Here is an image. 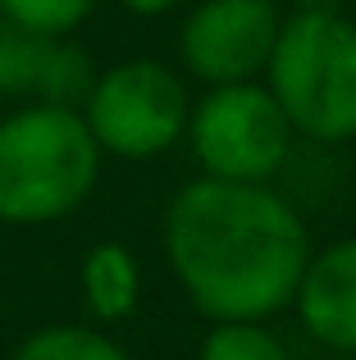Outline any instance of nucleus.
<instances>
[{
  "label": "nucleus",
  "instance_id": "nucleus-7",
  "mask_svg": "<svg viewBox=\"0 0 356 360\" xmlns=\"http://www.w3.org/2000/svg\"><path fill=\"white\" fill-rule=\"evenodd\" d=\"M293 306L302 328L329 352H356V238L329 242L306 260Z\"/></svg>",
  "mask_w": 356,
  "mask_h": 360
},
{
  "label": "nucleus",
  "instance_id": "nucleus-12",
  "mask_svg": "<svg viewBox=\"0 0 356 360\" xmlns=\"http://www.w3.org/2000/svg\"><path fill=\"white\" fill-rule=\"evenodd\" d=\"M196 360H288V352L265 328V319H229L205 333Z\"/></svg>",
  "mask_w": 356,
  "mask_h": 360
},
{
  "label": "nucleus",
  "instance_id": "nucleus-5",
  "mask_svg": "<svg viewBox=\"0 0 356 360\" xmlns=\"http://www.w3.org/2000/svg\"><path fill=\"white\" fill-rule=\"evenodd\" d=\"M187 110L192 101L174 69H165L160 60H124L96 73L78 115L101 155L151 160L183 137Z\"/></svg>",
  "mask_w": 356,
  "mask_h": 360
},
{
  "label": "nucleus",
  "instance_id": "nucleus-8",
  "mask_svg": "<svg viewBox=\"0 0 356 360\" xmlns=\"http://www.w3.org/2000/svg\"><path fill=\"white\" fill-rule=\"evenodd\" d=\"M82 301H87L91 319L101 324H119L137 310V297H142V269H137V255L128 251L124 242H96L87 255H82Z\"/></svg>",
  "mask_w": 356,
  "mask_h": 360
},
{
  "label": "nucleus",
  "instance_id": "nucleus-3",
  "mask_svg": "<svg viewBox=\"0 0 356 360\" xmlns=\"http://www.w3.org/2000/svg\"><path fill=\"white\" fill-rule=\"evenodd\" d=\"M260 78L293 132L324 146L356 137V23L348 14H288Z\"/></svg>",
  "mask_w": 356,
  "mask_h": 360
},
{
  "label": "nucleus",
  "instance_id": "nucleus-15",
  "mask_svg": "<svg viewBox=\"0 0 356 360\" xmlns=\"http://www.w3.org/2000/svg\"><path fill=\"white\" fill-rule=\"evenodd\" d=\"M348 0H297L293 14H343Z\"/></svg>",
  "mask_w": 356,
  "mask_h": 360
},
{
  "label": "nucleus",
  "instance_id": "nucleus-13",
  "mask_svg": "<svg viewBox=\"0 0 356 360\" xmlns=\"http://www.w3.org/2000/svg\"><path fill=\"white\" fill-rule=\"evenodd\" d=\"M42 55H46V37H32L0 18V96H32Z\"/></svg>",
  "mask_w": 356,
  "mask_h": 360
},
{
  "label": "nucleus",
  "instance_id": "nucleus-10",
  "mask_svg": "<svg viewBox=\"0 0 356 360\" xmlns=\"http://www.w3.org/2000/svg\"><path fill=\"white\" fill-rule=\"evenodd\" d=\"M14 360H128L115 338L87 324H51L18 342Z\"/></svg>",
  "mask_w": 356,
  "mask_h": 360
},
{
  "label": "nucleus",
  "instance_id": "nucleus-11",
  "mask_svg": "<svg viewBox=\"0 0 356 360\" xmlns=\"http://www.w3.org/2000/svg\"><path fill=\"white\" fill-rule=\"evenodd\" d=\"M96 0H0V18L32 37H46V41H60V37L78 32L91 18Z\"/></svg>",
  "mask_w": 356,
  "mask_h": 360
},
{
  "label": "nucleus",
  "instance_id": "nucleus-4",
  "mask_svg": "<svg viewBox=\"0 0 356 360\" xmlns=\"http://www.w3.org/2000/svg\"><path fill=\"white\" fill-rule=\"evenodd\" d=\"M187 141L205 178L269 183L288 165L297 132L288 128L265 82H224L187 110Z\"/></svg>",
  "mask_w": 356,
  "mask_h": 360
},
{
  "label": "nucleus",
  "instance_id": "nucleus-2",
  "mask_svg": "<svg viewBox=\"0 0 356 360\" xmlns=\"http://www.w3.org/2000/svg\"><path fill=\"white\" fill-rule=\"evenodd\" d=\"M101 178V146L78 110L32 105L0 119V224L42 229L73 214Z\"/></svg>",
  "mask_w": 356,
  "mask_h": 360
},
{
  "label": "nucleus",
  "instance_id": "nucleus-1",
  "mask_svg": "<svg viewBox=\"0 0 356 360\" xmlns=\"http://www.w3.org/2000/svg\"><path fill=\"white\" fill-rule=\"evenodd\" d=\"M165 255L210 324L269 319L293 306L311 260L306 224L274 187L192 178L165 214Z\"/></svg>",
  "mask_w": 356,
  "mask_h": 360
},
{
  "label": "nucleus",
  "instance_id": "nucleus-14",
  "mask_svg": "<svg viewBox=\"0 0 356 360\" xmlns=\"http://www.w3.org/2000/svg\"><path fill=\"white\" fill-rule=\"evenodd\" d=\"M128 14H142V18H155V14H170L178 0H119Z\"/></svg>",
  "mask_w": 356,
  "mask_h": 360
},
{
  "label": "nucleus",
  "instance_id": "nucleus-6",
  "mask_svg": "<svg viewBox=\"0 0 356 360\" xmlns=\"http://www.w3.org/2000/svg\"><path fill=\"white\" fill-rule=\"evenodd\" d=\"M279 27L284 14L274 0H201L183 18L178 51L187 73L201 78L205 87L256 82L269 64Z\"/></svg>",
  "mask_w": 356,
  "mask_h": 360
},
{
  "label": "nucleus",
  "instance_id": "nucleus-9",
  "mask_svg": "<svg viewBox=\"0 0 356 360\" xmlns=\"http://www.w3.org/2000/svg\"><path fill=\"white\" fill-rule=\"evenodd\" d=\"M91 82H96V69H91L87 51L60 41H46V55H42V69H37V87L32 96L42 105H64V110H82Z\"/></svg>",
  "mask_w": 356,
  "mask_h": 360
}]
</instances>
